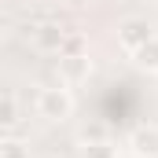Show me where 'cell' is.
<instances>
[{"mask_svg":"<svg viewBox=\"0 0 158 158\" xmlns=\"http://www.w3.org/2000/svg\"><path fill=\"white\" fill-rule=\"evenodd\" d=\"M63 26L59 22H40V26H30V40L37 52H55L59 55V44H63Z\"/></svg>","mask_w":158,"mask_h":158,"instance_id":"obj_3","label":"cell"},{"mask_svg":"<svg viewBox=\"0 0 158 158\" xmlns=\"http://www.w3.org/2000/svg\"><path fill=\"white\" fill-rule=\"evenodd\" d=\"M37 114L48 121H66L74 114V96L66 92V88H40L37 92Z\"/></svg>","mask_w":158,"mask_h":158,"instance_id":"obj_1","label":"cell"},{"mask_svg":"<svg viewBox=\"0 0 158 158\" xmlns=\"http://www.w3.org/2000/svg\"><path fill=\"white\" fill-rule=\"evenodd\" d=\"M0 158H30V147L22 143V140H0Z\"/></svg>","mask_w":158,"mask_h":158,"instance_id":"obj_10","label":"cell"},{"mask_svg":"<svg viewBox=\"0 0 158 158\" xmlns=\"http://www.w3.org/2000/svg\"><path fill=\"white\" fill-rule=\"evenodd\" d=\"M151 37H155V30L147 26V19H125L118 26V40H121L125 52H136L140 44H147Z\"/></svg>","mask_w":158,"mask_h":158,"instance_id":"obj_2","label":"cell"},{"mask_svg":"<svg viewBox=\"0 0 158 158\" xmlns=\"http://www.w3.org/2000/svg\"><path fill=\"white\" fill-rule=\"evenodd\" d=\"M7 30H11V19H7V15H4V11H0V37H4V33H7Z\"/></svg>","mask_w":158,"mask_h":158,"instance_id":"obj_11","label":"cell"},{"mask_svg":"<svg viewBox=\"0 0 158 158\" xmlns=\"http://www.w3.org/2000/svg\"><path fill=\"white\" fill-rule=\"evenodd\" d=\"M59 55L63 59H74V55H88V40L81 30H66L63 33V44H59Z\"/></svg>","mask_w":158,"mask_h":158,"instance_id":"obj_6","label":"cell"},{"mask_svg":"<svg viewBox=\"0 0 158 158\" xmlns=\"http://www.w3.org/2000/svg\"><path fill=\"white\" fill-rule=\"evenodd\" d=\"M66 4H70V7H85L88 0H66Z\"/></svg>","mask_w":158,"mask_h":158,"instance_id":"obj_12","label":"cell"},{"mask_svg":"<svg viewBox=\"0 0 158 158\" xmlns=\"http://www.w3.org/2000/svg\"><path fill=\"white\" fill-rule=\"evenodd\" d=\"M81 158H118V147L110 140H85Z\"/></svg>","mask_w":158,"mask_h":158,"instance_id":"obj_8","label":"cell"},{"mask_svg":"<svg viewBox=\"0 0 158 158\" xmlns=\"http://www.w3.org/2000/svg\"><path fill=\"white\" fill-rule=\"evenodd\" d=\"M59 74H63L66 85H81V81H88V74H92V59L88 55H74V59H63L59 55Z\"/></svg>","mask_w":158,"mask_h":158,"instance_id":"obj_4","label":"cell"},{"mask_svg":"<svg viewBox=\"0 0 158 158\" xmlns=\"http://www.w3.org/2000/svg\"><path fill=\"white\" fill-rule=\"evenodd\" d=\"M132 151L140 158H158V125H143L132 132Z\"/></svg>","mask_w":158,"mask_h":158,"instance_id":"obj_5","label":"cell"},{"mask_svg":"<svg viewBox=\"0 0 158 158\" xmlns=\"http://www.w3.org/2000/svg\"><path fill=\"white\" fill-rule=\"evenodd\" d=\"M19 121V103L11 96H0V129H11Z\"/></svg>","mask_w":158,"mask_h":158,"instance_id":"obj_9","label":"cell"},{"mask_svg":"<svg viewBox=\"0 0 158 158\" xmlns=\"http://www.w3.org/2000/svg\"><path fill=\"white\" fill-rule=\"evenodd\" d=\"M132 59H136L140 70H151V74H155V70H158V33L147 40V44H140V48L132 52Z\"/></svg>","mask_w":158,"mask_h":158,"instance_id":"obj_7","label":"cell"}]
</instances>
